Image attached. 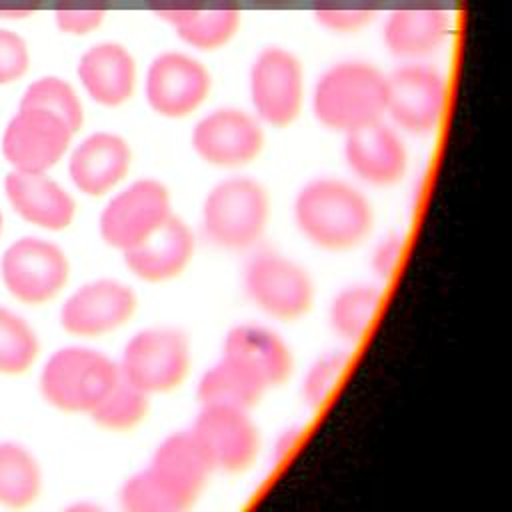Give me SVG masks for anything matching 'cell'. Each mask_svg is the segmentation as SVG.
Masks as SVG:
<instances>
[{
    "label": "cell",
    "mask_w": 512,
    "mask_h": 512,
    "mask_svg": "<svg viewBox=\"0 0 512 512\" xmlns=\"http://www.w3.org/2000/svg\"><path fill=\"white\" fill-rule=\"evenodd\" d=\"M298 232L326 252H348L368 240L374 228V208L352 182L336 176H316L304 182L292 204Z\"/></svg>",
    "instance_id": "cell-1"
},
{
    "label": "cell",
    "mask_w": 512,
    "mask_h": 512,
    "mask_svg": "<svg viewBox=\"0 0 512 512\" xmlns=\"http://www.w3.org/2000/svg\"><path fill=\"white\" fill-rule=\"evenodd\" d=\"M310 104L326 130L354 132L384 118L386 74L366 60L334 62L316 78Z\"/></svg>",
    "instance_id": "cell-2"
},
{
    "label": "cell",
    "mask_w": 512,
    "mask_h": 512,
    "mask_svg": "<svg viewBox=\"0 0 512 512\" xmlns=\"http://www.w3.org/2000/svg\"><path fill=\"white\" fill-rule=\"evenodd\" d=\"M272 200L268 188L250 176H228L204 196L200 226L210 244L240 252L256 246L268 230Z\"/></svg>",
    "instance_id": "cell-3"
},
{
    "label": "cell",
    "mask_w": 512,
    "mask_h": 512,
    "mask_svg": "<svg viewBox=\"0 0 512 512\" xmlns=\"http://www.w3.org/2000/svg\"><path fill=\"white\" fill-rule=\"evenodd\" d=\"M118 362L90 346H64L40 372V394L64 414H90L118 378Z\"/></svg>",
    "instance_id": "cell-4"
},
{
    "label": "cell",
    "mask_w": 512,
    "mask_h": 512,
    "mask_svg": "<svg viewBox=\"0 0 512 512\" xmlns=\"http://www.w3.org/2000/svg\"><path fill=\"white\" fill-rule=\"evenodd\" d=\"M118 362L122 378L148 396L178 390L192 368V344L176 326H148L132 334Z\"/></svg>",
    "instance_id": "cell-5"
},
{
    "label": "cell",
    "mask_w": 512,
    "mask_h": 512,
    "mask_svg": "<svg viewBox=\"0 0 512 512\" xmlns=\"http://www.w3.org/2000/svg\"><path fill=\"white\" fill-rule=\"evenodd\" d=\"M242 286L250 304L278 322H296L314 306L316 286L310 272L276 250L256 252L246 262Z\"/></svg>",
    "instance_id": "cell-6"
},
{
    "label": "cell",
    "mask_w": 512,
    "mask_h": 512,
    "mask_svg": "<svg viewBox=\"0 0 512 512\" xmlns=\"http://www.w3.org/2000/svg\"><path fill=\"white\" fill-rule=\"evenodd\" d=\"M174 216L170 188L158 178H138L110 192L98 218L106 246L120 254L138 246Z\"/></svg>",
    "instance_id": "cell-7"
},
{
    "label": "cell",
    "mask_w": 512,
    "mask_h": 512,
    "mask_svg": "<svg viewBox=\"0 0 512 512\" xmlns=\"http://www.w3.org/2000/svg\"><path fill=\"white\" fill-rule=\"evenodd\" d=\"M304 80V66L292 50L276 44L262 48L248 72V94L254 116L272 128L290 126L304 106Z\"/></svg>",
    "instance_id": "cell-8"
},
{
    "label": "cell",
    "mask_w": 512,
    "mask_h": 512,
    "mask_svg": "<svg viewBox=\"0 0 512 512\" xmlns=\"http://www.w3.org/2000/svg\"><path fill=\"white\" fill-rule=\"evenodd\" d=\"M0 276L4 288L18 302L42 306L66 288L70 260L58 244L38 236H24L4 250Z\"/></svg>",
    "instance_id": "cell-9"
},
{
    "label": "cell",
    "mask_w": 512,
    "mask_h": 512,
    "mask_svg": "<svg viewBox=\"0 0 512 512\" xmlns=\"http://www.w3.org/2000/svg\"><path fill=\"white\" fill-rule=\"evenodd\" d=\"M446 108V78L432 64L406 60L386 74V112L400 132H434Z\"/></svg>",
    "instance_id": "cell-10"
},
{
    "label": "cell",
    "mask_w": 512,
    "mask_h": 512,
    "mask_svg": "<svg viewBox=\"0 0 512 512\" xmlns=\"http://www.w3.org/2000/svg\"><path fill=\"white\" fill-rule=\"evenodd\" d=\"M262 122L236 106H220L204 114L192 128L190 146L208 166L236 170L252 164L264 150Z\"/></svg>",
    "instance_id": "cell-11"
},
{
    "label": "cell",
    "mask_w": 512,
    "mask_h": 512,
    "mask_svg": "<svg viewBox=\"0 0 512 512\" xmlns=\"http://www.w3.org/2000/svg\"><path fill=\"white\" fill-rule=\"evenodd\" d=\"M210 90V70L196 56L180 50L156 54L144 76L150 110L168 120L188 118L206 102Z\"/></svg>",
    "instance_id": "cell-12"
},
{
    "label": "cell",
    "mask_w": 512,
    "mask_h": 512,
    "mask_svg": "<svg viewBox=\"0 0 512 512\" xmlns=\"http://www.w3.org/2000/svg\"><path fill=\"white\" fill-rule=\"evenodd\" d=\"M250 412L234 406H200L190 430L214 472L242 474L256 462L262 434Z\"/></svg>",
    "instance_id": "cell-13"
},
{
    "label": "cell",
    "mask_w": 512,
    "mask_h": 512,
    "mask_svg": "<svg viewBox=\"0 0 512 512\" xmlns=\"http://www.w3.org/2000/svg\"><path fill=\"white\" fill-rule=\"evenodd\" d=\"M138 310V296L118 278H96L78 286L60 308V326L76 338H104L126 326Z\"/></svg>",
    "instance_id": "cell-14"
},
{
    "label": "cell",
    "mask_w": 512,
    "mask_h": 512,
    "mask_svg": "<svg viewBox=\"0 0 512 512\" xmlns=\"http://www.w3.org/2000/svg\"><path fill=\"white\" fill-rule=\"evenodd\" d=\"M74 132L42 108H18L2 134V156L20 172H48L68 152Z\"/></svg>",
    "instance_id": "cell-15"
},
{
    "label": "cell",
    "mask_w": 512,
    "mask_h": 512,
    "mask_svg": "<svg viewBox=\"0 0 512 512\" xmlns=\"http://www.w3.org/2000/svg\"><path fill=\"white\" fill-rule=\"evenodd\" d=\"M344 162L360 182L390 188L408 170V148L400 130L382 118L344 134Z\"/></svg>",
    "instance_id": "cell-16"
},
{
    "label": "cell",
    "mask_w": 512,
    "mask_h": 512,
    "mask_svg": "<svg viewBox=\"0 0 512 512\" xmlns=\"http://www.w3.org/2000/svg\"><path fill=\"white\" fill-rule=\"evenodd\" d=\"M132 168L130 142L116 132H92L68 156V176L74 188L90 198H100L124 184Z\"/></svg>",
    "instance_id": "cell-17"
},
{
    "label": "cell",
    "mask_w": 512,
    "mask_h": 512,
    "mask_svg": "<svg viewBox=\"0 0 512 512\" xmlns=\"http://www.w3.org/2000/svg\"><path fill=\"white\" fill-rule=\"evenodd\" d=\"M196 252V238L186 220L174 214L138 246L122 252L128 272L146 284H164L186 272Z\"/></svg>",
    "instance_id": "cell-18"
},
{
    "label": "cell",
    "mask_w": 512,
    "mask_h": 512,
    "mask_svg": "<svg viewBox=\"0 0 512 512\" xmlns=\"http://www.w3.org/2000/svg\"><path fill=\"white\" fill-rule=\"evenodd\" d=\"M4 194L24 222L42 230H66L76 218V200L48 172L10 170L4 178Z\"/></svg>",
    "instance_id": "cell-19"
},
{
    "label": "cell",
    "mask_w": 512,
    "mask_h": 512,
    "mask_svg": "<svg viewBox=\"0 0 512 512\" xmlns=\"http://www.w3.org/2000/svg\"><path fill=\"white\" fill-rule=\"evenodd\" d=\"M222 356L244 366L266 390L282 386L294 372L290 344L276 330L262 324L232 326L222 340Z\"/></svg>",
    "instance_id": "cell-20"
},
{
    "label": "cell",
    "mask_w": 512,
    "mask_h": 512,
    "mask_svg": "<svg viewBox=\"0 0 512 512\" xmlns=\"http://www.w3.org/2000/svg\"><path fill=\"white\" fill-rule=\"evenodd\" d=\"M76 74L92 102L116 108L132 98L138 80V66L124 44L104 40L90 46L80 56Z\"/></svg>",
    "instance_id": "cell-21"
},
{
    "label": "cell",
    "mask_w": 512,
    "mask_h": 512,
    "mask_svg": "<svg viewBox=\"0 0 512 512\" xmlns=\"http://www.w3.org/2000/svg\"><path fill=\"white\" fill-rule=\"evenodd\" d=\"M148 466L180 496L188 508L196 504L208 484L210 474L214 472L206 452L190 428L164 436L156 444Z\"/></svg>",
    "instance_id": "cell-22"
},
{
    "label": "cell",
    "mask_w": 512,
    "mask_h": 512,
    "mask_svg": "<svg viewBox=\"0 0 512 512\" xmlns=\"http://www.w3.org/2000/svg\"><path fill=\"white\" fill-rule=\"evenodd\" d=\"M450 32V16L438 6H404L392 10L382 26V42L402 60H420L436 52Z\"/></svg>",
    "instance_id": "cell-23"
},
{
    "label": "cell",
    "mask_w": 512,
    "mask_h": 512,
    "mask_svg": "<svg viewBox=\"0 0 512 512\" xmlns=\"http://www.w3.org/2000/svg\"><path fill=\"white\" fill-rule=\"evenodd\" d=\"M268 390L244 366L228 356H222L202 372L196 384V398L200 406H234L252 410L260 404Z\"/></svg>",
    "instance_id": "cell-24"
},
{
    "label": "cell",
    "mask_w": 512,
    "mask_h": 512,
    "mask_svg": "<svg viewBox=\"0 0 512 512\" xmlns=\"http://www.w3.org/2000/svg\"><path fill=\"white\" fill-rule=\"evenodd\" d=\"M382 304V290L372 282H354L340 288L328 306V326L344 344L360 342Z\"/></svg>",
    "instance_id": "cell-25"
},
{
    "label": "cell",
    "mask_w": 512,
    "mask_h": 512,
    "mask_svg": "<svg viewBox=\"0 0 512 512\" xmlns=\"http://www.w3.org/2000/svg\"><path fill=\"white\" fill-rule=\"evenodd\" d=\"M42 494V468L18 442H0V506L22 510Z\"/></svg>",
    "instance_id": "cell-26"
},
{
    "label": "cell",
    "mask_w": 512,
    "mask_h": 512,
    "mask_svg": "<svg viewBox=\"0 0 512 512\" xmlns=\"http://www.w3.org/2000/svg\"><path fill=\"white\" fill-rule=\"evenodd\" d=\"M242 10L236 0H224L208 10H202L178 24H174L176 36L194 50L214 52L224 48L240 28Z\"/></svg>",
    "instance_id": "cell-27"
},
{
    "label": "cell",
    "mask_w": 512,
    "mask_h": 512,
    "mask_svg": "<svg viewBox=\"0 0 512 512\" xmlns=\"http://www.w3.org/2000/svg\"><path fill=\"white\" fill-rule=\"evenodd\" d=\"M150 398L144 390L128 382L118 374L116 382L104 394V398L90 410V420L114 434H124L138 428L150 414Z\"/></svg>",
    "instance_id": "cell-28"
},
{
    "label": "cell",
    "mask_w": 512,
    "mask_h": 512,
    "mask_svg": "<svg viewBox=\"0 0 512 512\" xmlns=\"http://www.w3.org/2000/svg\"><path fill=\"white\" fill-rule=\"evenodd\" d=\"M40 352L34 328L14 310L0 304V374L18 376L32 368Z\"/></svg>",
    "instance_id": "cell-29"
},
{
    "label": "cell",
    "mask_w": 512,
    "mask_h": 512,
    "mask_svg": "<svg viewBox=\"0 0 512 512\" xmlns=\"http://www.w3.org/2000/svg\"><path fill=\"white\" fill-rule=\"evenodd\" d=\"M118 504L126 512H186L190 510L180 496L164 484L150 466L130 474L120 490Z\"/></svg>",
    "instance_id": "cell-30"
},
{
    "label": "cell",
    "mask_w": 512,
    "mask_h": 512,
    "mask_svg": "<svg viewBox=\"0 0 512 512\" xmlns=\"http://www.w3.org/2000/svg\"><path fill=\"white\" fill-rule=\"evenodd\" d=\"M18 108H42L62 118L68 128L76 134L84 124V106L80 96L60 76H42L28 84Z\"/></svg>",
    "instance_id": "cell-31"
},
{
    "label": "cell",
    "mask_w": 512,
    "mask_h": 512,
    "mask_svg": "<svg viewBox=\"0 0 512 512\" xmlns=\"http://www.w3.org/2000/svg\"><path fill=\"white\" fill-rule=\"evenodd\" d=\"M348 362L350 352L344 348H334L316 356L308 364L300 382V398L310 412L320 410L328 402L338 388Z\"/></svg>",
    "instance_id": "cell-32"
},
{
    "label": "cell",
    "mask_w": 512,
    "mask_h": 512,
    "mask_svg": "<svg viewBox=\"0 0 512 512\" xmlns=\"http://www.w3.org/2000/svg\"><path fill=\"white\" fill-rule=\"evenodd\" d=\"M386 0H312L314 20L336 34L358 32L370 24Z\"/></svg>",
    "instance_id": "cell-33"
},
{
    "label": "cell",
    "mask_w": 512,
    "mask_h": 512,
    "mask_svg": "<svg viewBox=\"0 0 512 512\" xmlns=\"http://www.w3.org/2000/svg\"><path fill=\"white\" fill-rule=\"evenodd\" d=\"M110 6L112 0H54V22L64 34L84 36L104 22Z\"/></svg>",
    "instance_id": "cell-34"
},
{
    "label": "cell",
    "mask_w": 512,
    "mask_h": 512,
    "mask_svg": "<svg viewBox=\"0 0 512 512\" xmlns=\"http://www.w3.org/2000/svg\"><path fill=\"white\" fill-rule=\"evenodd\" d=\"M30 66L26 40L6 28H0V84L20 80Z\"/></svg>",
    "instance_id": "cell-35"
},
{
    "label": "cell",
    "mask_w": 512,
    "mask_h": 512,
    "mask_svg": "<svg viewBox=\"0 0 512 512\" xmlns=\"http://www.w3.org/2000/svg\"><path fill=\"white\" fill-rule=\"evenodd\" d=\"M404 244L406 238L404 234L392 230L386 232L372 248L370 254V270L378 280H388L390 276H394L396 268L402 262L404 256Z\"/></svg>",
    "instance_id": "cell-36"
},
{
    "label": "cell",
    "mask_w": 512,
    "mask_h": 512,
    "mask_svg": "<svg viewBox=\"0 0 512 512\" xmlns=\"http://www.w3.org/2000/svg\"><path fill=\"white\" fill-rule=\"evenodd\" d=\"M224 0H144L146 8L162 22L174 26L202 10H208Z\"/></svg>",
    "instance_id": "cell-37"
},
{
    "label": "cell",
    "mask_w": 512,
    "mask_h": 512,
    "mask_svg": "<svg viewBox=\"0 0 512 512\" xmlns=\"http://www.w3.org/2000/svg\"><path fill=\"white\" fill-rule=\"evenodd\" d=\"M302 434V426L298 424H290L284 430H280L274 446H272V456L276 462H282L286 458V454H290V450L298 444Z\"/></svg>",
    "instance_id": "cell-38"
},
{
    "label": "cell",
    "mask_w": 512,
    "mask_h": 512,
    "mask_svg": "<svg viewBox=\"0 0 512 512\" xmlns=\"http://www.w3.org/2000/svg\"><path fill=\"white\" fill-rule=\"evenodd\" d=\"M42 4L44 0H0V18H26Z\"/></svg>",
    "instance_id": "cell-39"
},
{
    "label": "cell",
    "mask_w": 512,
    "mask_h": 512,
    "mask_svg": "<svg viewBox=\"0 0 512 512\" xmlns=\"http://www.w3.org/2000/svg\"><path fill=\"white\" fill-rule=\"evenodd\" d=\"M254 6L258 8H266V10H274V8H286L290 6L294 0H250Z\"/></svg>",
    "instance_id": "cell-40"
},
{
    "label": "cell",
    "mask_w": 512,
    "mask_h": 512,
    "mask_svg": "<svg viewBox=\"0 0 512 512\" xmlns=\"http://www.w3.org/2000/svg\"><path fill=\"white\" fill-rule=\"evenodd\" d=\"M2 224H4V216H2V210H0V234H2Z\"/></svg>",
    "instance_id": "cell-41"
}]
</instances>
